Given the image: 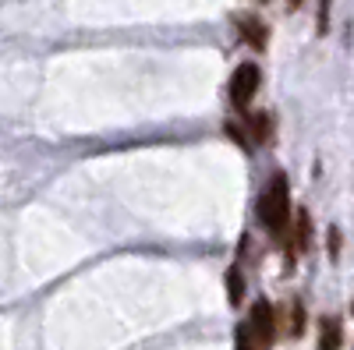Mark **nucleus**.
I'll return each instance as SVG.
<instances>
[{"instance_id":"1","label":"nucleus","mask_w":354,"mask_h":350,"mask_svg":"<svg viewBox=\"0 0 354 350\" xmlns=\"http://www.w3.org/2000/svg\"><path fill=\"white\" fill-rule=\"evenodd\" d=\"M259 223L270 230V237H287V226H290V188H287L283 173H277V177L262 188V195H259Z\"/></svg>"},{"instance_id":"2","label":"nucleus","mask_w":354,"mask_h":350,"mask_svg":"<svg viewBox=\"0 0 354 350\" xmlns=\"http://www.w3.org/2000/svg\"><path fill=\"white\" fill-rule=\"evenodd\" d=\"M245 329L255 343V350H270L273 347V336H277V311L270 301H255L248 318H245Z\"/></svg>"},{"instance_id":"3","label":"nucleus","mask_w":354,"mask_h":350,"mask_svg":"<svg viewBox=\"0 0 354 350\" xmlns=\"http://www.w3.org/2000/svg\"><path fill=\"white\" fill-rule=\"evenodd\" d=\"M259 81H262V71H259V64H252V61H245L238 71L230 75V103L238 106L241 113H245V110H248V103L255 99Z\"/></svg>"},{"instance_id":"4","label":"nucleus","mask_w":354,"mask_h":350,"mask_svg":"<svg viewBox=\"0 0 354 350\" xmlns=\"http://www.w3.org/2000/svg\"><path fill=\"white\" fill-rule=\"evenodd\" d=\"M238 28H241V39H245V43H252L255 50H262V46H266V25H262L259 18L245 14V18L238 21Z\"/></svg>"},{"instance_id":"5","label":"nucleus","mask_w":354,"mask_h":350,"mask_svg":"<svg viewBox=\"0 0 354 350\" xmlns=\"http://www.w3.org/2000/svg\"><path fill=\"white\" fill-rule=\"evenodd\" d=\"M248 128H252V138H255L259 145H266V142L273 138V113H266V110L252 113V117H248Z\"/></svg>"},{"instance_id":"6","label":"nucleus","mask_w":354,"mask_h":350,"mask_svg":"<svg viewBox=\"0 0 354 350\" xmlns=\"http://www.w3.org/2000/svg\"><path fill=\"white\" fill-rule=\"evenodd\" d=\"M337 347H340V322L337 318H326L322 333H319V350H337Z\"/></svg>"},{"instance_id":"7","label":"nucleus","mask_w":354,"mask_h":350,"mask_svg":"<svg viewBox=\"0 0 354 350\" xmlns=\"http://www.w3.org/2000/svg\"><path fill=\"white\" fill-rule=\"evenodd\" d=\"M308 230H312V220H308V213L301 209L298 216H294V248H308Z\"/></svg>"},{"instance_id":"8","label":"nucleus","mask_w":354,"mask_h":350,"mask_svg":"<svg viewBox=\"0 0 354 350\" xmlns=\"http://www.w3.org/2000/svg\"><path fill=\"white\" fill-rule=\"evenodd\" d=\"M241 286H245V280H241V269L234 266V269L227 273V298H230V304H241Z\"/></svg>"},{"instance_id":"9","label":"nucleus","mask_w":354,"mask_h":350,"mask_svg":"<svg viewBox=\"0 0 354 350\" xmlns=\"http://www.w3.org/2000/svg\"><path fill=\"white\" fill-rule=\"evenodd\" d=\"M238 350H255V343H252V336H248V329H245V322L238 326Z\"/></svg>"}]
</instances>
